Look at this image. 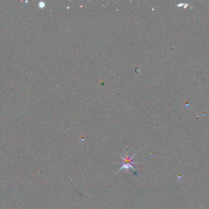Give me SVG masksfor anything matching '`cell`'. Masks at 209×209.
Listing matches in <instances>:
<instances>
[{"label": "cell", "instance_id": "1", "mask_svg": "<svg viewBox=\"0 0 209 209\" xmlns=\"http://www.w3.org/2000/svg\"><path fill=\"white\" fill-rule=\"evenodd\" d=\"M135 155H136V153L130 158L129 157L128 155H127L126 156H121L122 161L121 162V164L122 165V167L121 168L120 170H119V171L117 172V174L120 171H122V170H126V171H127V170H128L129 169H132L133 171L136 172V169H135V167L133 166L134 164H135V163L137 162L136 161H135L133 160Z\"/></svg>", "mask_w": 209, "mask_h": 209}]
</instances>
